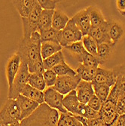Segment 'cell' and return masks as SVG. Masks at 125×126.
I'll return each instance as SVG.
<instances>
[{
	"label": "cell",
	"mask_w": 125,
	"mask_h": 126,
	"mask_svg": "<svg viewBox=\"0 0 125 126\" xmlns=\"http://www.w3.org/2000/svg\"><path fill=\"white\" fill-rule=\"evenodd\" d=\"M40 33L35 32L29 39L23 38L19 43L17 53L21 61L28 65L29 73H43L44 69L41 56Z\"/></svg>",
	"instance_id": "1"
},
{
	"label": "cell",
	"mask_w": 125,
	"mask_h": 126,
	"mask_svg": "<svg viewBox=\"0 0 125 126\" xmlns=\"http://www.w3.org/2000/svg\"><path fill=\"white\" fill-rule=\"evenodd\" d=\"M59 118V112L44 103L20 123V126H56Z\"/></svg>",
	"instance_id": "2"
},
{
	"label": "cell",
	"mask_w": 125,
	"mask_h": 126,
	"mask_svg": "<svg viewBox=\"0 0 125 126\" xmlns=\"http://www.w3.org/2000/svg\"><path fill=\"white\" fill-rule=\"evenodd\" d=\"M29 76L30 73L29 72L28 65L21 61L20 70L14 78L12 85L8 88V99L17 100L18 96L21 94L22 90L27 84H28Z\"/></svg>",
	"instance_id": "3"
},
{
	"label": "cell",
	"mask_w": 125,
	"mask_h": 126,
	"mask_svg": "<svg viewBox=\"0 0 125 126\" xmlns=\"http://www.w3.org/2000/svg\"><path fill=\"white\" fill-rule=\"evenodd\" d=\"M21 112L17 100L8 99L0 110V119L4 125L20 122Z\"/></svg>",
	"instance_id": "4"
},
{
	"label": "cell",
	"mask_w": 125,
	"mask_h": 126,
	"mask_svg": "<svg viewBox=\"0 0 125 126\" xmlns=\"http://www.w3.org/2000/svg\"><path fill=\"white\" fill-rule=\"evenodd\" d=\"M42 11V8L39 5V2L34 8L31 14L27 17H22L23 24V38L29 39L32 34L35 32H38L39 20Z\"/></svg>",
	"instance_id": "5"
},
{
	"label": "cell",
	"mask_w": 125,
	"mask_h": 126,
	"mask_svg": "<svg viewBox=\"0 0 125 126\" xmlns=\"http://www.w3.org/2000/svg\"><path fill=\"white\" fill-rule=\"evenodd\" d=\"M83 38L82 32L75 25L72 19H69L65 28L61 30V36L60 45L63 48L69 45L72 43L80 42Z\"/></svg>",
	"instance_id": "6"
},
{
	"label": "cell",
	"mask_w": 125,
	"mask_h": 126,
	"mask_svg": "<svg viewBox=\"0 0 125 126\" xmlns=\"http://www.w3.org/2000/svg\"><path fill=\"white\" fill-rule=\"evenodd\" d=\"M81 78L77 74L75 76H57V79L55 85L52 87L54 90L58 91L63 95H66L70 91L75 90L79 82H81Z\"/></svg>",
	"instance_id": "7"
},
{
	"label": "cell",
	"mask_w": 125,
	"mask_h": 126,
	"mask_svg": "<svg viewBox=\"0 0 125 126\" xmlns=\"http://www.w3.org/2000/svg\"><path fill=\"white\" fill-rule=\"evenodd\" d=\"M44 103L51 108L56 110L61 113H67L68 112L63 105L64 95L54 90L52 87L44 90Z\"/></svg>",
	"instance_id": "8"
},
{
	"label": "cell",
	"mask_w": 125,
	"mask_h": 126,
	"mask_svg": "<svg viewBox=\"0 0 125 126\" xmlns=\"http://www.w3.org/2000/svg\"><path fill=\"white\" fill-rule=\"evenodd\" d=\"M99 119L106 126H111L118 119L119 115L116 111V104L110 100H106L103 104L99 110Z\"/></svg>",
	"instance_id": "9"
},
{
	"label": "cell",
	"mask_w": 125,
	"mask_h": 126,
	"mask_svg": "<svg viewBox=\"0 0 125 126\" xmlns=\"http://www.w3.org/2000/svg\"><path fill=\"white\" fill-rule=\"evenodd\" d=\"M20 65H21V58L17 53L13 54L8 59L5 67V73L8 80V88L11 87V85H12L14 78L20 70Z\"/></svg>",
	"instance_id": "10"
},
{
	"label": "cell",
	"mask_w": 125,
	"mask_h": 126,
	"mask_svg": "<svg viewBox=\"0 0 125 126\" xmlns=\"http://www.w3.org/2000/svg\"><path fill=\"white\" fill-rule=\"evenodd\" d=\"M116 77L112 70L98 67L97 69L95 76L91 82L96 84H105L111 88L115 84Z\"/></svg>",
	"instance_id": "11"
},
{
	"label": "cell",
	"mask_w": 125,
	"mask_h": 126,
	"mask_svg": "<svg viewBox=\"0 0 125 126\" xmlns=\"http://www.w3.org/2000/svg\"><path fill=\"white\" fill-rule=\"evenodd\" d=\"M17 101L18 103L20 109V112H21L20 120L21 121L23 119L29 117L40 105L39 103L23 96L22 94H20L18 96V97L17 98Z\"/></svg>",
	"instance_id": "12"
},
{
	"label": "cell",
	"mask_w": 125,
	"mask_h": 126,
	"mask_svg": "<svg viewBox=\"0 0 125 126\" xmlns=\"http://www.w3.org/2000/svg\"><path fill=\"white\" fill-rule=\"evenodd\" d=\"M107 32L111 43L115 45L123 38L124 28L118 21L114 20H107Z\"/></svg>",
	"instance_id": "13"
},
{
	"label": "cell",
	"mask_w": 125,
	"mask_h": 126,
	"mask_svg": "<svg viewBox=\"0 0 125 126\" xmlns=\"http://www.w3.org/2000/svg\"><path fill=\"white\" fill-rule=\"evenodd\" d=\"M72 19L75 22V25L78 27L79 30L82 32V36H87L90 28H91V24H90V21L86 8L79 11L72 17Z\"/></svg>",
	"instance_id": "14"
},
{
	"label": "cell",
	"mask_w": 125,
	"mask_h": 126,
	"mask_svg": "<svg viewBox=\"0 0 125 126\" xmlns=\"http://www.w3.org/2000/svg\"><path fill=\"white\" fill-rule=\"evenodd\" d=\"M75 91L78 101L84 104H87L90 99L94 95L92 83L83 81V80H81Z\"/></svg>",
	"instance_id": "15"
},
{
	"label": "cell",
	"mask_w": 125,
	"mask_h": 126,
	"mask_svg": "<svg viewBox=\"0 0 125 126\" xmlns=\"http://www.w3.org/2000/svg\"><path fill=\"white\" fill-rule=\"evenodd\" d=\"M88 35L90 36H91L97 42V43L98 45L102 44V43H108V44L113 45L111 43L110 39H109V35H108L107 20L104 23V24H103L98 27H91L90 28Z\"/></svg>",
	"instance_id": "16"
},
{
	"label": "cell",
	"mask_w": 125,
	"mask_h": 126,
	"mask_svg": "<svg viewBox=\"0 0 125 126\" xmlns=\"http://www.w3.org/2000/svg\"><path fill=\"white\" fill-rule=\"evenodd\" d=\"M112 70L116 77L115 84L112 87L118 91L121 98H122L125 96V63L114 67Z\"/></svg>",
	"instance_id": "17"
},
{
	"label": "cell",
	"mask_w": 125,
	"mask_h": 126,
	"mask_svg": "<svg viewBox=\"0 0 125 126\" xmlns=\"http://www.w3.org/2000/svg\"><path fill=\"white\" fill-rule=\"evenodd\" d=\"M21 17H27L38 4L37 0H15L12 1Z\"/></svg>",
	"instance_id": "18"
},
{
	"label": "cell",
	"mask_w": 125,
	"mask_h": 126,
	"mask_svg": "<svg viewBox=\"0 0 125 126\" xmlns=\"http://www.w3.org/2000/svg\"><path fill=\"white\" fill-rule=\"evenodd\" d=\"M79 104H80V102L78 100L75 90L70 91L69 94L64 96L63 105L68 112L72 113V115H75Z\"/></svg>",
	"instance_id": "19"
},
{
	"label": "cell",
	"mask_w": 125,
	"mask_h": 126,
	"mask_svg": "<svg viewBox=\"0 0 125 126\" xmlns=\"http://www.w3.org/2000/svg\"><path fill=\"white\" fill-rule=\"evenodd\" d=\"M87 12L90 21L91 27H98L106 21L100 9L95 6H89L86 8Z\"/></svg>",
	"instance_id": "20"
},
{
	"label": "cell",
	"mask_w": 125,
	"mask_h": 126,
	"mask_svg": "<svg viewBox=\"0 0 125 126\" xmlns=\"http://www.w3.org/2000/svg\"><path fill=\"white\" fill-rule=\"evenodd\" d=\"M23 96H24L29 99H31L34 101L39 103V104H44V91H39L35 88H32L29 84H27L24 89L22 90L21 94Z\"/></svg>",
	"instance_id": "21"
},
{
	"label": "cell",
	"mask_w": 125,
	"mask_h": 126,
	"mask_svg": "<svg viewBox=\"0 0 125 126\" xmlns=\"http://www.w3.org/2000/svg\"><path fill=\"white\" fill-rule=\"evenodd\" d=\"M114 46L111 44L108 43H102L99 44L97 46V52L96 58L99 61V65L105 63L112 54Z\"/></svg>",
	"instance_id": "22"
},
{
	"label": "cell",
	"mask_w": 125,
	"mask_h": 126,
	"mask_svg": "<svg viewBox=\"0 0 125 126\" xmlns=\"http://www.w3.org/2000/svg\"><path fill=\"white\" fill-rule=\"evenodd\" d=\"M69 20V17L61 10L55 9L52 19V28L57 31H61L65 28Z\"/></svg>",
	"instance_id": "23"
},
{
	"label": "cell",
	"mask_w": 125,
	"mask_h": 126,
	"mask_svg": "<svg viewBox=\"0 0 125 126\" xmlns=\"http://www.w3.org/2000/svg\"><path fill=\"white\" fill-rule=\"evenodd\" d=\"M63 50V47L58 43L52 42H45L41 43V56L42 60L56 54Z\"/></svg>",
	"instance_id": "24"
},
{
	"label": "cell",
	"mask_w": 125,
	"mask_h": 126,
	"mask_svg": "<svg viewBox=\"0 0 125 126\" xmlns=\"http://www.w3.org/2000/svg\"><path fill=\"white\" fill-rule=\"evenodd\" d=\"M63 48L64 50H66L67 52H69L73 58L80 63L82 62L83 56L87 52L83 46V44H82V41L72 43L69 45H67V46H66Z\"/></svg>",
	"instance_id": "25"
},
{
	"label": "cell",
	"mask_w": 125,
	"mask_h": 126,
	"mask_svg": "<svg viewBox=\"0 0 125 126\" xmlns=\"http://www.w3.org/2000/svg\"><path fill=\"white\" fill-rule=\"evenodd\" d=\"M54 11L42 10L38 24V32H40L43 30H46L52 27Z\"/></svg>",
	"instance_id": "26"
},
{
	"label": "cell",
	"mask_w": 125,
	"mask_h": 126,
	"mask_svg": "<svg viewBox=\"0 0 125 126\" xmlns=\"http://www.w3.org/2000/svg\"><path fill=\"white\" fill-rule=\"evenodd\" d=\"M39 33H40L41 42H52L60 44L61 31H57L51 27L48 30H43Z\"/></svg>",
	"instance_id": "27"
},
{
	"label": "cell",
	"mask_w": 125,
	"mask_h": 126,
	"mask_svg": "<svg viewBox=\"0 0 125 126\" xmlns=\"http://www.w3.org/2000/svg\"><path fill=\"white\" fill-rule=\"evenodd\" d=\"M97 69L96 68H88V67L84 66L82 63H80L76 68L75 71H76L77 74L79 76V77L81 78L82 80L85 81V82H91L95 76Z\"/></svg>",
	"instance_id": "28"
},
{
	"label": "cell",
	"mask_w": 125,
	"mask_h": 126,
	"mask_svg": "<svg viewBox=\"0 0 125 126\" xmlns=\"http://www.w3.org/2000/svg\"><path fill=\"white\" fill-rule=\"evenodd\" d=\"M28 84L39 91H44L46 89V84H45L43 73H30L29 77Z\"/></svg>",
	"instance_id": "29"
},
{
	"label": "cell",
	"mask_w": 125,
	"mask_h": 126,
	"mask_svg": "<svg viewBox=\"0 0 125 126\" xmlns=\"http://www.w3.org/2000/svg\"><path fill=\"white\" fill-rule=\"evenodd\" d=\"M65 61L64 60V56L63 54V51H59L56 54L49 57V58L43 60V66L44 70H52V69L60 63L62 61Z\"/></svg>",
	"instance_id": "30"
},
{
	"label": "cell",
	"mask_w": 125,
	"mask_h": 126,
	"mask_svg": "<svg viewBox=\"0 0 125 126\" xmlns=\"http://www.w3.org/2000/svg\"><path fill=\"white\" fill-rule=\"evenodd\" d=\"M92 85H93V88L94 91V94L102 101L103 104L105 103L107 100L111 88L105 84L92 83Z\"/></svg>",
	"instance_id": "31"
},
{
	"label": "cell",
	"mask_w": 125,
	"mask_h": 126,
	"mask_svg": "<svg viewBox=\"0 0 125 126\" xmlns=\"http://www.w3.org/2000/svg\"><path fill=\"white\" fill-rule=\"evenodd\" d=\"M56 126H83L72 113H60Z\"/></svg>",
	"instance_id": "32"
},
{
	"label": "cell",
	"mask_w": 125,
	"mask_h": 126,
	"mask_svg": "<svg viewBox=\"0 0 125 126\" xmlns=\"http://www.w3.org/2000/svg\"><path fill=\"white\" fill-rule=\"evenodd\" d=\"M52 70L57 75V76H75L77 75V73L75 70L71 68L69 65H68L65 61H62L60 63L54 66Z\"/></svg>",
	"instance_id": "33"
},
{
	"label": "cell",
	"mask_w": 125,
	"mask_h": 126,
	"mask_svg": "<svg viewBox=\"0 0 125 126\" xmlns=\"http://www.w3.org/2000/svg\"><path fill=\"white\" fill-rule=\"evenodd\" d=\"M82 42L86 51L91 55L96 57L97 52V46H98V44L97 43V42L89 35L83 36Z\"/></svg>",
	"instance_id": "34"
},
{
	"label": "cell",
	"mask_w": 125,
	"mask_h": 126,
	"mask_svg": "<svg viewBox=\"0 0 125 126\" xmlns=\"http://www.w3.org/2000/svg\"><path fill=\"white\" fill-rule=\"evenodd\" d=\"M82 63L88 68H98L99 66V61H97L95 56H93L90 54L86 52L85 54L83 56Z\"/></svg>",
	"instance_id": "35"
},
{
	"label": "cell",
	"mask_w": 125,
	"mask_h": 126,
	"mask_svg": "<svg viewBox=\"0 0 125 126\" xmlns=\"http://www.w3.org/2000/svg\"><path fill=\"white\" fill-rule=\"evenodd\" d=\"M43 76L45 84H46V87L50 88L53 87L57 79V75H56L52 70H44L43 73Z\"/></svg>",
	"instance_id": "36"
},
{
	"label": "cell",
	"mask_w": 125,
	"mask_h": 126,
	"mask_svg": "<svg viewBox=\"0 0 125 126\" xmlns=\"http://www.w3.org/2000/svg\"><path fill=\"white\" fill-rule=\"evenodd\" d=\"M60 1L57 0H39L38 2L42 10H51L54 11L56 8V4Z\"/></svg>",
	"instance_id": "37"
},
{
	"label": "cell",
	"mask_w": 125,
	"mask_h": 126,
	"mask_svg": "<svg viewBox=\"0 0 125 126\" xmlns=\"http://www.w3.org/2000/svg\"><path fill=\"white\" fill-rule=\"evenodd\" d=\"M87 106H89L90 108L97 112H99L102 106H103V103H102V101L94 94L88 101Z\"/></svg>",
	"instance_id": "38"
},
{
	"label": "cell",
	"mask_w": 125,
	"mask_h": 126,
	"mask_svg": "<svg viewBox=\"0 0 125 126\" xmlns=\"http://www.w3.org/2000/svg\"><path fill=\"white\" fill-rule=\"evenodd\" d=\"M116 111L118 115L125 114V96L117 102L116 104Z\"/></svg>",
	"instance_id": "39"
},
{
	"label": "cell",
	"mask_w": 125,
	"mask_h": 126,
	"mask_svg": "<svg viewBox=\"0 0 125 126\" xmlns=\"http://www.w3.org/2000/svg\"><path fill=\"white\" fill-rule=\"evenodd\" d=\"M116 7L119 13L122 16H125V0H118V1H116Z\"/></svg>",
	"instance_id": "40"
},
{
	"label": "cell",
	"mask_w": 125,
	"mask_h": 126,
	"mask_svg": "<svg viewBox=\"0 0 125 126\" xmlns=\"http://www.w3.org/2000/svg\"><path fill=\"white\" fill-rule=\"evenodd\" d=\"M124 124H125V114H124V115H119L116 122L111 126H124Z\"/></svg>",
	"instance_id": "41"
},
{
	"label": "cell",
	"mask_w": 125,
	"mask_h": 126,
	"mask_svg": "<svg viewBox=\"0 0 125 126\" xmlns=\"http://www.w3.org/2000/svg\"><path fill=\"white\" fill-rule=\"evenodd\" d=\"M103 122L101 120L98 119H88L87 126H102Z\"/></svg>",
	"instance_id": "42"
},
{
	"label": "cell",
	"mask_w": 125,
	"mask_h": 126,
	"mask_svg": "<svg viewBox=\"0 0 125 126\" xmlns=\"http://www.w3.org/2000/svg\"><path fill=\"white\" fill-rule=\"evenodd\" d=\"M75 118L78 120L82 123V125L83 126H87V122H88V119H87L86 117H84V116H75Z\"/></svg>",
	"instance_id": "43"
},
{
	"label": "cell",
	"mask_w": 125,
	"mask_h": 126,
	"mask_svg": "<svg viewBox=\"0 0 125 126\" xmlns=\"http://www.w3.org/2000/svg\"><path fill=\"white\" fill-rule=\"evenodd\" d=\"M9 126H20V122H17V123L12 124V125H10Z\"/></svg>",
	"instance_id": "44"
},
{
	"label": "cell",
	"mask_w": 125,
	"mask_h": 126,
	"mask_svg": "<svg viewBox=\"0 0 125 126\" xmlns=\"http://www.w3.org/2000/svg\"><path fill=\"white\" fill-rule=\"evenodd\" d=\"M0 126H5V125H3V123L2 122V121H1V119H0Z\"/></svg>",
	"instance_id": "45"
},
{
	"label": "cell",
	"mask_w": 125,
	"mask_h": 126,
	"mask_svg": "<svg viewBox=\"0 0 125 126\" xmlns=\"http://www.w3.org/2000/svg\"><path fill=\"white\" fill-rule=\"evenodd\" d=\"M102 126H106V125H104V124H103V125H102Z\"/></svg>",
	"instance_id": "46"
},
{
	"label": "cell",
	"mask_w": 125,
	"mask_h": 126,
	"mask_svg": "<svg viewBox=\"0 0 125 126\" xmlns=\"http://www.w3.org/2000/svg\"><path fill=\"white\" fill-rule=\"evenodd\" d=\"M5 126H9V125H5Z\"/></svg>",
	"instance_id": "47"
},
{
	"label": "cell",
	"mask_w": 125,
	"mask_h": 126,
	"mask_svg": "<svg viewBox=\"0 0 125 126\" xmlns=\"http://www.w3.org/2000/svg\"><path fill=\"white\" fill-rule=\"evenodd\" d=\"M124 126H125V124H124Z\"/></svg>",
	"instance_id": "48"
}]
</instances>
